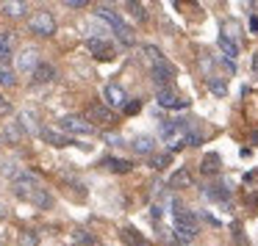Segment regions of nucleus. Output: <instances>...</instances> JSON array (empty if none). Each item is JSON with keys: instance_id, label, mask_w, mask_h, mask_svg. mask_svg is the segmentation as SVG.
Returning <instances> with one entry per match:
<instances>
[{"instance_id": "1", "label": "nucleus", "mask_w": 258, "mask_h": 246, "mask_svg": "<svg viewBox=\"0 0 258 246\" xmlns=\"http://www.w3.org/2000/svg\"><path fill=\"white\" fill-rule=\"evenodd\" d=\"M97 17L103 20V23L111 28V36H117V42L119 45H125V47H131L136 42V36H134V31H131V25L122 20V14L117 12V9L111 6V3H97Z\"/></svg>"}, {"instance_id": "2", "label": "nucleus", "mask_w": 258, "mask_h": 246, "mask_svg": "<svg viewBox=\"0 0 258 246\" xmlns=\"http://www.w3.org/2000/svg\"><path fill=\"white\" fill-rule=\"evenodd\" d=\"M39 191H45V183H42V177L36 172H20L17 177H14V194L20 196V199L31 202L34 205V199L39 196Z\"/></svg>"}, {"instance_id": "3", "label": "nucleus", "mask_w": 258, "mask_h": 246, "mask_svg": "<svg viewBox=\"0 0 258 246\" xmlns=\"http://www.w3.org/2000/svg\"><path fill=\"white\" fill-rule=\"evenodd\" d=\"M58 128H61L67 136H92L95 133L92 119L81 116V113H64V116L58 119Z\"/></svg>"}, {"instance_id": "4", "label": "nucleus", "mask_w": 258, "mask_h": 246, "mask_svg": "<svg viewBox=\"0 0 258 246\" xmlns=\"http://www.w3.org/2000/svg\"><path fill=\"white\" fill-rule=\"evenodd\" d=\"M28 31L34 36H39V39H47V36H53L56 34V20H53V14L50 12H34L28 17Z\"/></svg>"}, {"instance_id": "5", "label": "nucleus", "mask_w": 258, "mask_h": 246, "mask_svg": "<svg viewBox=\"0 0 258 246\" xmlns=\"http://www.w3.org/2000/svg\"><path fill=\"white\" fill-rule=\"evenodd\" d=\"M39 64L42 61H39V50H36V47H23V50L14 56V67H17V72L34 75Z\"/></svg>"}, {"instance_id": "6", "label": "nucleus", "mask_w": 258, "mask_h": 246, "mask_svg": "<svg viewBox=\"0 0 258 246\" xmlns=\"http://www.w3.org/2000/svg\"><path fill=\"white\" fill-rule=\"evenodd\" d=\"M219 50H222L225 61H233L239 56V39H236V25H225L219 34Z\"/></svg>"}, {"instance_id": "7", "label": "nucleus", "mask_w": 258, "mask_h": 246, "mask_svg": "<svg viewBox=\"0 0 258 246\" xmlns=\"http://www.w3.org/2000/svg\"><path fill=\"white\" fill-rule=\"evenodd\" d=\"M156 102L161 108H167V111H183V108H189V100H186V97H180L175 89H158Z\"/></svg>"}, {"instance_id": "8", "label": "nucleus", "mask_w": 258, "mask_h": 246, "mask_svg": "<svg viewBox=\"0 0 258 246\" xmlns=\"http://www.w3.org/2000/svg\"><path fill=\"white\" fill-rule=\"evenodd\" d=\"M150 78L156 80L161 89H169V83L175 80V67L169 61H161V64H153L150 67Z\"/></svg>"}, {"instance_id": "9", "label": "nucleus", "mask_w": 258, "mask_h": 246, "mask_svg": "<svg viewBox=\"0 0 258 246\" xmlns=\"http://www.w3.org/2000/svg\"><path fill=\"white\" fill-rule=\"evenodd\" d=\"M42 139L47 141V144H53V147H67V144H78L75 139H70L67 133H64L61 128H50V125H42Z\"/></svg>"}, {"instance_id": "10", "label": "nucleus", "mask_w": 258, "mask_h": 246, "mask_svg": "<svg viewBox=\"0 0 258 246\" xmlns=\"http://www.w3.org/2000/svg\"><path fill=\"white\" fill-rule=\"evenodd\" d=\"M86 116H92V125L95 122H100V125H114L117 122V113H114L108 105H100V102H92L89 111H86Z\"/></svg>"}, {"instance_id": "11", "label": "nucleus", "mask_w": 258, "mask_h": 246, "mask_svg": "<svg viewBox=\"0 0 258 246\" xmlns=\"http://www.w3.org/2000/svg\"><path fill=\"white\" fill-rule=\"evenodd\" d=\"M103 102L114 111V108H125V102H128V100H125V91L119 89L117 83H108L106 89H103Z\"/></svg>"}, {"instance_id": "12", "label": "nucleus", "mask_w": 258, "mask_h": 246, "mask_svg": "<svg viewBox=\"0 0 258 246\" xmlns=\"http://www.w3.org/2000/svg\"><path fill=\"white\" fill-rule=\"evenodd\" d=\"M0 12L6 14V17L23 20L28 14V3H23V0H9V3H0Z\"/></svg>"}, {"instance_id": "13", "label": "nucleus", "mask_w": 258, "mask_h": 246, "mask_svg": "<svg viewBox=\"0 0 258 246\" xmlns=\"http://www.w3.org/2000/svg\"><path fill=\"white\" fill-rule=\"evenodd\" d=\"M119 238H122L128 246H153L150 240H147L139 229H134V227H122V229H119Z\"/></svg>"}, {"instance_id": "14", "label": "nucleus", "mask_w": 258, "mask_h": 246, "mask_svg": "<svg viewBox=\"0 0 258 246\" xmlns=\"http://www.w3.org/2000/svg\"><path fill=\"white\" fill-rule=\"evenodd\" d=\"M108 34H111V28H108L100 17H95V20L86 23V36H89V39H106Z\"/></svg>"}, {"instance_id": "15", "label": "nucleus", "mask_w": 258, "mask_h": 246, "mask_svg": "<svg viewBox=\"0 0 258 246\" xmlns=\"http://www.w3.org/2000/svg\"><path fill=\"white\" fill-rule=\"evenodd\" d=\"M56 75H58V69L53 67V64H39V67H36V72L31 75V78H34V83H53V80H56Z\"/></svg>"}, {"instance_id": "16", "label": "nucleus", "mask_w": 258, "mask_h": 246, "mask_svg": "<svg viewBox=\"0 0 258 246\" xmlns=\"http://www.w3.org/2000/svg\"><path fill=\"white\" fill-rule=\"evenodd\" d=\"M103 169H108V172H114V174H128L131 169H134V163H131V161H122V158L108 155V158H103Z\"/></svg>"}, {"instance_id": "17", "label": "nucleus", "mask_w": 258, "mask_h": 246, "mask_svg": "<svg viewBox=\"0 0 258 246\" xmlns=\"http://www.w3.org/2000/svg\"><path fill=\"white\" fill-rule=\"evenodd\" d=\"M89 50L95 53V58H100V61L114 58V47L108 45V39H89Z\"/></svg>"}, {"instance_id": "18", "label": "nucleus", "mask_w": 258, "mask_h": 246, "mask_svg": "<svg viewBox=\"0 0 258 246\" xmlns=\"http://www.w3.org/2000/svg\"><path fill=\"white\" fill-rule=\"evenodd\" d=\"M14 58V34H9V31H3L0 34V64H6Z\"/></svg>"}, {"instance_id": "19", "label": "nucleus", "mask_w": 258, "mask_h": 246, "mask_svg": "<svg viewBox=\"0 0 258 246\" xmlns=\"http://www.w3.org/2000/svg\"><path fill=\"white\" fill-rule=\"evenodd\" d=\"M131 150H134L136 155H150V152L156 150V139H153V136H136V139L131 141Z\"/></svg>"}, {"instance_id": "20", "label": "nucleus", "mask_w": 258, "mask_h": 246, "mask_svg": "<svg viewBox=\"0 0 258 246\" xmlns=\"http://www.w3.org/2000/svg\"><path fill=\"white\" fill-rule=\"evenodd\" d=\"M200 172L206 174V177H214V174H219V172H222V161H219V155L208 152V155L203 158V163H200Z\"/></svg>"}, {"instance_id": "21", "label": "nucleus", "mask_w": 258, "mask_h": 246, "mask_svg": "<svg viewBox=\"0 0 258 246\" xmlns=\"http://www.w3.org/2000/svg\"><path fill=\"white\" fill-rule=\"evenodd\" d=\"M3 136H6V141H12V144H17V141H23L25 136V128L20 122H12V125H6V128H3Z\"/></svg>"}, {"instance_id": "22", "label": "nucleus", "mask_w": 258, "mask_h": 246, "mask_svg": "<svg viewBox=\"0 0 258 246\" xmlns=\"http://www.w3.org/2000/svg\"><path fill=\"white\" fill-rule=\"evenodd\" d=\"M17 122L20 125H23V128H25V133H42V125L39 122H36V116H34V113H31V111H25V113H20V119H17Z\"/></svg>"}, {"instance_id": "23", "label": "nucleus", "mask_w": 258, "mask_h": 246, "mask_svg": "<svg viewBox=\"0 0 258 246\" xmlns=\"http://www.w3.org/2000/svg\"><path fill=\"white\" fill-rule=\"evenodd\" d=\"M142 56L147 58V64H150V67H153V64H161V61H167V58H164V53L158 50L156 45H145V47H142Z\"/></svg>"}, {"instance_id": "24", "label": "nucleus", "mask_w": 258, "mask_h": 246, "mask_svg": "<svg viewBox=\"0 0 258 246\" xmlns=\"http://www.w3.org/2000/svg\"><path fill=\"white\" fill-rule=\"evenodd\" d=\"M169 185H172V188H186V185H191V174L186 172V169H178V172L169 177Z\"/></svg>"}, {"instance_id": "25", "label": "nucleus", "mask_w": 258, "mask_h": 246, "mask_svg": "<svg viewBox=\"0 0 258 246\" xmlns=\"http://www.w3.org/2000/svg\"><path fill=\"white\" fill-rule=\"evenodd\" d=\"M125 12H128L131 17L136 20V23H145V20H147L145 6H142V3H134V0H131V3H125Z\"/></svg>"}, {"instance_id": "26", "label": "nucleus", "mask_w": 258, "mask_h": 246, "mask_svg": "<svg viewBox=\"0 0 258 246\" xmlns=\"http://www.w3.org/2000/svg\"><path fill=\"white\" fill-rule=\"evenodd\" d=\"M206 83H208V89H211V94H214V97H225V94H228V83H225V80H219V78H208Z\"/></svg>"}, {"instance_id": "27", "label": "nucleus", "mask_w": 258, "mask_h": 246, "mask_svg": "<svg viewBox=\"0 0 258 246\" xmlns=\"http://www.w3.org/2000/svg\"><path fill=\"white\" fill-rule=\"evenodd\" d=\"M20 246H39V232L36 229H23L20 232Z\"/></svg>"}, {"instance_id": "28", "label": "nucleus", "mask_w": 258, "mask_h": 246, "mask_svg": "<svg viewBox=\"0 0 258 246\" xmlns=\"http://www.w3.org/2000/svg\"><path fill=\"white\" fill-rule=\"evenodd\" d=\"M14 83H17V75L6 64H0V86H14Z\"/></svg>"}, {"instance_id": "29", "label": "nucleus", "mask_w": 258, "mask_h": 246, "mask_svg": "<svg viewBox=\"0 0 258 246\" xmlns=\"http://www.w3.org/2000/svg\"><path fill=\"white\" fill-rule=\"evenodd\" d=\"M169 161H172V152H164V155H153L150 158V166L153 169H167Z\"/></svg>"}, {"instance_id": "30", "label": "nucleus", "mask_w": 258, "mask_h": 246, "mask_svg": "<svg viewBox=\"0 0 258 246\" xmlns=\"http://www.w3.org/2000/svg\"><path fill=\"white\" fill-rule=\"evenodd\" d=\"M73 235H75V238H78V240H84V246H97V240L92 238L89 232H84V229H75Z\"/></svg>"}, {"instance_id": "31", "label": "nucleus", "mask_w": 258, "mask_h": 246, "mask_svg": "<svg viewBox=\"0 0 258 246\" xmlns=\"http://www.w3.org/2000/svg\"><path fill=\"white\" fill-rule=\"evenodd\" d=\"M139 108H142V100H128V102H125V108H122V113H128V116H131V113H136Z\"/></svg>"}, {"instance_id": "32", "label": "nucleus", "mask_w": 258, "mask_h": 246, "mask_svg": "<svg viewBox=\"0 0 258 246\" xmlns=\"http://www.w3.org/2000/svg\"><path fill=\"white\" fill-rule=\"evenodd\" d=\"M230 232H233V238H236V243H239V246L247 243V238L241 235V227H239V224H230Z\"/></svg>"}, {"instance_id": "33", "label": "nucleus", "mask_w": 258, "mask_h": 246, "mask_svg": "<svg viewBox=\"0 0 258 246\" xmlns=\"http://www.w3.org/2000/svg\"><path fill=\"white\" fill-rule=\"evenodd\" d=\"M12 111H14V108H12V102H9L6 97H0V116H9Z\"/></svg>"}, {"instance_id": "34", "label": "nucleus", "mask_w": 258, "mask_h": 246, "mask_svg": "<svg viewBox=\"0 0 258 246\" xmlns=\"http://www.w3.org/2000/svg\"><path fill=\"white\" fill-rule=\"evenodd\" d=\"M169 246H191V243H189L186 238H180V235L172 232V235H169Z\"/></svg>"}, {"instance_id": "35", "label": "nucleus", "mask_w": 258, "mask_h": 246, "mask_svg": "<svg viewBox=\"0 0 258 246\" xmlns=\"http://www.w3.org/2000/svg\"><path fill=\"white\" fill-rule=\"evenodd\" d=\"M64 6H70V9H84V6H89V0H67Z\"/></svg>"}, {"instance_id": "36", "label": "nucleus", "mask_w": 258, "mask_h": 246, "mask_svg": "<svg viewBox=\"0 0 258 246\" xmlns=\"http://www.w3.org/2000/svg\"><path fill=\"white\" fill-rule=\"evenodd\" d=\"M106 141H108V144H122V139H119L117 133H108V136H106Z\"/></svg>"}, {"instance_id": "37", "label": "nucleus", "mask_w": 258, "mask_h": 246, "mask_svg": "<svg viewBox=\"0 0 258 246\" xmlns=\"http://www.w3.org/2000/svg\"><path fill=\"white\" fill-rule=\"evenodd\" d=\"M250 31H252V34H258V14H252V17H250Z\"/></svg>"}, {"instance_id": "38", "label": "nucleus", "mask_w": 258, "mask_h": 246, "mask_svg": "<svg viewBox=\"0 0 258 246\" xmlns=\"http://www.w3.org/2000/svg\"><path fill=\"white\" fill-rule=\"evenodd\" d=\"M3 216H9V205H6L3 199H0V218H3Z\"/></svg>"}, {"instance_id": "39", "label": "nucleus", "mask_w": 258, "mask_h": 246, "mask_svg": "<svg viewBox=\"0 0 258 246\" xmlns=\"http://www.w3.org/2000/svg\"><path fill=\"white\" fill-rule=\"evenodd\" d=\"M3 141H6V136H3V133H0V144H3Z\"/></svg>"}, {"instance_id": "40", "label": "nucleus", "mask_w": 258, "mask_h": 246, "mask_svg": "<svg viewBox=\"0 0 258 246\" xmlns=\"http://www.w3.org/2000/svg\"><path fill=\"white\" fill-rule=\"evenodd\" d=\"M0 246H3V243H0Z\"/></svg>"}]
</instances>
